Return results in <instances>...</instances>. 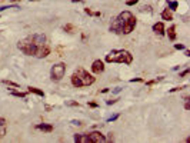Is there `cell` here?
<instances>
[{
    "label": "cell",
    "mask_w": 190,
    "mask_h": 143,
    "mask_svg": "<svg viewBox=\"0 0 190 143\" xmlns=\"http://www.w3.org/2000/svg\"><path fill=\"white\" fill-rule=\"evenodd\" d=\"M17 47H19L20 52H23V53L27 54V56H36L37 46L30 40V37H26V39L20 40V42L17 43Z\"/></svg>",
    "instance_id": "cell-4"
},
{
    "label": "cell",
    "mask_w": 190,
    "mask_h": 143,
    "mask_svg": "<svg viewBox=\"0 0 190 143\" xmlns=\"http://www.w3.org/2000/svg\"><path fill=\"white\" fill-rule=\"evenodd\" d=\"M84 11H86L87 14H90V16H93V11L90 10V9H84Z\"/></svg>",
    "instance_id": "cell-34"
},
{
    "label": "cell",
    "mask_w": 190,
    "mask_h": 143,
    "mask_svg": "<svg viewBox=\"0 0 190 143\" xmlns=\"http://www.w3.org/2000/svg\"><path fill=\"white\" fill-rule=\"evenodd\" d=\"M89 106L90 107H97V103L96 102H89Z\"/></svg>",
    "instance_id": "cell-33"
},
{
    "label": "cell",
    "mask_w": 190,
    "mask_h": 143,
    "mask_svg": "<svg viewBox=\"0 0 190 143\" xmlns=\"http://www.w3.org/2000/svg\"><path fill=\"white\" fill-rule=\"evenodd\" d=\"M169 9H170V10H176V9H177V2H170V3H169Z\"/></svg>",
    "instance_id": "cell-22"
},
{
    "label": "cell",
    "mask_w": 190,
    "mask_h": 143,
    "mask_svg": "<svg viewBox=\"0 0 190 143\" xmlns=\"http://www.w3.org/2000/svg\"><path fill=\"white\" fill-rule=\"evenodd\" d=\"M29 37L37 47L43 46V44H46V43H47V37H46V34H43V33H34V34L29 36Z\"/></svg>",
    "instance_id": "cell-6"
},
{
    "label": "cell",
    "mask_w": 190,
    "mask_h": 143,
    "mask_svg": "<svg viewBox=\"0 0 190 143\" xmlns=\"http://www.w3.org/2000/svg\"><path fill=\"white\" fill-rule=\"evenodd\" d=\"M27 90H29L30 93H34V94H37V96H42V97H44V92L43 90H40V89H37V87H27Z\"/></svg>",
    "instance_id": "cell-16"
},
{
    "label": "cell",
    "mask_w": 190,
    "mask_h": 143,
    "mask_svg": "<svg viewBox=\"0 0 190 143\" xmlns=\"http://www.w3.org/2000/svg\"><path fill=\"white\" fill-rule=\"evenodd\" d=\"M117 119H119V114H115V116L109 117V119H107V122H115V120H117Z\"/></svg>",
    "instance_id": "cell-27"
},
{
    "label": "cell",
    "mask_w": 190,
    "mask_h": 143,
    "mask_svg": "<svg viewBox=\"0 0 190 143\" xmlns=\"http://www.w3.org/2000/svg\"><path fill=\"white\" fill-rule=\"evenodd\" d=\"M72 85L74 87H83V86H90L93 85L96 77H93V75H90L89 72H86L83 67H77L74 70V73L70 77Z\"/></svg>",
    "instance_id": "cell-1"
},
{
    "label": "cell",
    "mask_w": 190,
    "mask_h": 143,
    "mask_svg": "<svg viewBox=\"0 0 190 143\" xmlns=\"http://www.w3.org/2000/svg\"><path fill=\"white\" fill-rule=\"evenodd\" d=\"M0 126H7V122L4 117H0Z\"/></svg>",
    "instance_id": "cell-29"
},
{
    "label": "cell",
    "mask_w": 190,
    "mask_h": 143,
    "mask_svg": "<svg viewBox=\"0 0 190 143\" xmlns=\"http://www.w3.org/2000/svg\"><path fill=\"white\" fill-rule=\"evenodd\" d=\"M6 132H7V127L6 126H0V139L6 135Z\"/></svg>",
    "instance_id": "cell-21"
},
{
    "label": "cell",
    "mask_w": 190,
    "mask_h": 143,
    "mask_svg": "<svg viewBox=\"0 0 190 143\" xmlns=\"http://www.w3.org/2000/svg\"><path fill=\"white\" fill-rule=\"evenodd\" d=\"M50 54V46H49V43L43 44V46L37 47V52H36V56L34 57H39V59H43V57H47Z\"/></svg>",
    "instance_id": "cell-9"
},
{
    "label": "cell",
    "mask_w": 190,
    "mask_h": 143,
    "mask_svg": "<svg viewBox=\"0 0 190 143\" xmlns=\"http://www.w3.org/2000/svg\"><path fill=\"white\" fill-rule=\"evenodd\" d=\"M109 29H110V32H111V33H115V34H123L122 26H120V23H119L117 17H113V19H111Z\"/></svg>",
    "instance_id": "cell-8"
},
{
    "label": "cell",
    "mask_w": 190,
    "mask_h": 143,
    "mask_svg": "<svg viewBox=\"0 0 190 143\" xmlns=\"http://www.w3.org/2000/svg\"><path fill=\"white\" fill-rule=\"evenodd\" d=\"M119 20V23H120V26H122V30H123V34H129V33H132L133 30H134V27H136V17L133 16L130 11H122V13L119 14V16H116Z\"/></svg>",
    "instance_id": "cell-3"
},
{
    "label": "cell",
    "mask_w": 190,
    "mask_h": 143,
    "mask_svg": "<svg viewBox=\"0 0 190 143\" xmlns=\"http://www.w3.org/2000/svg\"><path fill=\"white\" fill-rule=\"evenodd\" d=\"M66 104H67V106H72V107H79L80 106L79 102H74V100H67V102H66Z\"/></svg>",
    "instance_id": "cell-20"
},
{
    "label": "cell",
    "mask_w": 190,
    "mask_h": 143,
    "mask_svg": "<svg viewBox=\"0 0 190 143\" xmlns=\"http://www.w3.org/2000/svg\"><path fill=\"white\" fill-rule=\"evenodd\" d=\"M130 82H133V83H134V82H143V79H142V77H134V79H132Z\"/></svg>",
    "instance_id": "cell-31"
},
{
    "label": "cell",
    "mask_w": 190,
    "mask_h": 143,
    "mask_svg": "<svg viewBox=\"0 0 190 143\" xmlns=\"http://www.w3.org/2000/svg\"><path fill=\"white\" fill-rule=\"evenodd\" d=\"M89 135V140H90V143H100V142H106V136L103 135V133H100V132H90V133H87Z\"/></svg>",
    "instance_id": "cell-7"
},
{
    "label": "cell",
    "mask_w": 190,
    "mask_h": 143,
    "mask_svg": "<svg viewBox=\"0 0 190 143\" xmlns=\"http://www.w3.org/2000/svg\"><path fill=\"white\" fill-rule=\"evenodd\" d=\"M184 100H186V102H184V109H186V110H189V109H190V104H189V96L184 97Z\"/></svg>",
    "instance_id": "cell-25"
},
{
    "label": "cell",
    "mask_w": 190,
    "mask_h": 143,
    "mask_svg": "<svg viewBox=\"0 0 190 143\" xmlns=\"http://www.w3.org/2000/svg\"><path fill=\"white\" fill-rule=\"evenodd\" d=\"M10 93L13 94V96H16V97H23V99H24L26 94H27V93H24V92H15V90H11Z\"/></svg>",
    "instance_id": "cell-19"
},
{
    "label": "cell",
    "mask_w": 190,
    "mask_h": 143,
    "mask_svg": "<svg viewBox=\"0 0 190 143\" xmlns=\"http://www.w3.org/2000/svg\"><path fill=\"white\" fill-rule=\"evenodd\" d=\"M92 72L93 73H96V75H100V73H103L104 72V63L103 60H94L93 64H92Z\"/></svg>",
    "instance_id": "cell-10"
},
{
    "label": "cell",
    "mask_w": 190,
    "mask_h": 143,
    "mask_svg": "<svg viewBox=\"0 0 190 143\" xmlns=\"http://www.w3.org/2000/svg\"><path fill=\"white\" fill-rule=\"evenodd\" d=\"M6 9H17V6L16 4H13V6H3V7H0V11L6 10Z\"/></svg>",
    "instance_id": "cell-24"
},
{
    "label": "cell",
    "mask_w": 190,
    "mask_h": 143,
    "mask_svg": "<svg viewBox=\"0 0 190 143\" xmlns=\"http://www.w3.org/2000/svg\"><path fill=\"white\" fill-rule=\"evenodd\" d=\"M153 32L154 33H157V34H160V36H163L164 34V25L161 23V21H157V23H154L153 25Z\"/></svg>",
    "instance_id": "cell-12"
},
{
    "label": "cell",
    "mask_w": 190,
    "mask_h": 143,
    "mask_svg": "<svg viewBox=\"0 0 190 143\" xmlns=\"http://www.w3.org/2000/svg\"><path fill=\"white\" fill-rule=\"evenodd\" d=\"M187 75H189V69H186V70H183L182 73H180V77H186Z\"/></svg>",
    "instance_id": "cell-28"
},
{
    "label": "cell",
    "mask_w": 190,
    "mask_h": 143,
    "mask_svg": "<svg viewBox=\"0 0 190 143\" xmlns=\"http://www.w3.org/2000/svg\"><path fill=\"white\" fill-rule=\"evenodd\" d=\"M176 49H177V50H183V49H184V46H183V44H176Z\"/></svg>",
    "instance_id": "cell-32"
},
{
    "label": "cell",
    "mask_w": 190,
    "mask_h": 143,
    "mask_svg": "<svg viewBox=\"0 0 190 143\" xmlns=\"http://www.w3.org/2000/svg\"><path fill=\"white\" fill-rule=\"evenodd\" d=\"M167 36H169V39L172 40H176V26H170L167 30Z\"/></svg>",
    "instance_id": "cell-14"
},
{
    "label": "cell",
    "mask_w": 190,
    "mask_h": 143,
    "mask_svg": "<svg viewBox=\"0 0 190 143\" xmlns=\"http://www.w3.org/2000/svg\"><path fill=\"white\" fill-rule=\"evenodd\" d=\"M63 30H65V32H67V33H74L76 32V27L73 25H70V23H67L66 26H63Z\"/></svg>",
    "instance_id": "cell-18"
},
{
    "label": "cell",
    "mask_w": 190,
    "mask_h": 143,
    "mask_svg": "<svg viewBox=\"0 0 190 143\" xmlns=\"http://www.w3.org/2000/svg\"><path fill=\"white\" fill-rule=\"evenodd\" d=\"M182 89H186V86H183V87H174V89H172V90H170V93L177 92V90H182Z\"/></svg>",
    "instance_id": "cell-30"
},
{
    "label": "cell",
    "mask_w": 190,
    "mask_h": 143,
    "mask_svg": "<svg viewBox=\"0 0 190 143\" xmlns=\"http://www.w3.org/2000/svg\"><path fill=\"white\" fill-rule=\"evenodd\" d=\"M74 142L76 143H89V135L87 133H79V135H74Z\"/></svg>",
    "instance_id": "cell-11"
},
{
    "label": "cell",
    "mask_w": 190,
    "mask_h": 143,
    "mask_svg": "<svg viewBox=\"0 0 190 143\" xmlns=\"http://www.w3.org/2000/svg\"><path fill=\"white\" fill-rule=\"evenodd\" d=\"M36 129H39V130H42V132H46V133L53 132V126L49 125V123H40V125L36 126Z\"/></svg>",
    "instance_id": "cell-13"
},
{
    "label": "cell",
    "mask_w": 190,
    "mask_h": 143,
    "mask_svg": "<svg viewBox=\"0 0 190 143\" xmlns=\"http://www.w3.org/2000/svg\"><path fill=\"white\" fill-rule=\"evenodd\" d=\"M161 17H163V20H172V19H173L172 10H169V9L163 10V11H161Z\"/></svg>",
    "instance_id": "cell-15"
},
{
    "label": "cell",
    "mask_w": 190,
    "mask_h": 143,
    "mask_svg": "<svg viewBox=\"0 0 190 143\" xmlns=\"http://www.w3.org/2000/svg\"><path fill=\"white\" fill-rule=\"evenodd\" d=\"M72 123H73V125H77V126H80V125H82V122H79V120H73Z\"/></svg>",
    "instance_id": "cell-35"
},
{
    "label": "cell",
    "mask_w": 190,
    "mask_h": 143,
    "mask_svg": "<svg viewBox=\"0 0 190 143\" xmlns=\"http://www.w3.org/2000/svg\"><path fill=\"white\" fill-rule=\"evenodd\" d=\"M137 2H139V0H127L126 4H127V6H133V4H136Z\"/></svg>",
    "instance_id": "cell-26"
},
{
    "label": "cell",
    "mask_w": 190,
    "mask_h": 143,
    "mask_svg": "<svg viewBox=\"0 0 190 143\" xmlns=\"http://www.w3.org/2000/svg\"><path fill=\"white\" fill-rule=\"evenodd\" d=\"M107 63H124L130 64L133 62V54L127 50H111L106 56Z\"/></svg>",
    "instance_id": "cell-2"
},
{
    "label": "cell",
    "mask_w": 190,
    "mask_h": 143,
    "mask_svg": "<svg viewBox=\"0 0 190 143\" xmlns=\"http://www.w3.org/2000/svg\"><path fill=\"white\" fill-rule=\"evenodd\" d=\"M161 80V77H157V79H154V80H149V82H146V85H154V83H157V82H160Z\"/></svg>",
    "instance_id": "cell-23"
},
{
    "label": "cell",
    "mask_w": 190,
    "mask_h": 143,
    "mask_svg": "<svg viewBox=\"0 0 190 143\" xmlns=\"http://www.w3.org/2000/svg\"><path fill=\"white\" fill-rule=\"evenodd\" d=\"M0 83H2V85L9 86V87H15V89H17V87H19V85H17V83L10 82V80H0Z\"/></svg>",
    "instance_id": "cell-17"
},
{
    "label": "cell",
    "mask_w": 190,
    "mask_h": 143,
    "mask_svg": "<svg viewBox=\"0 0 190 143\" xmlns=\"http://www.w3.org/2000/svg\"><path fill=\"white\" fill-rule=\"evenodd\" d=\"M65 73H66V64L65 63L54 64L53 67H52V70H50L52 79L56 80V82H59V80H61V79L65 77Z\"/></svg>",
    "instance_id": "cell-5"
}]
</instances>
